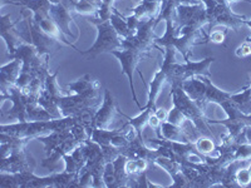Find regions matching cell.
Segmentation results:
<instances>
[{"instance_id": "obj_1", "label": "cell", "mask_w": 251, "mask_h": 188, "mask_svg": "<svg viewBox=\"0 0 251 188\" xmlns=\"http://www.w3.org/2000/svg\"><path fill=\"white\" fill-rule=\"evenodd\" d=\"M31 138H18L0 133V172L23 173L34 172L37 162L26 149Z\"/></svg>"}, {"instance_id": "obj_2", "label": "cell", "mask_w": 251, "mask_h": 188, "mask_svg": "<svg viewBox=\"0 0 251 188\" xmlns=\"http://www.w3.org/2000/svg\"><path fill=\"white\" fill-rule=\"evenodd\" d=\"M177 49L175 47H166L165 60L162 63V69L169 78V83H183L190 78L199 77V75H207L210 77V66L215 62L214 57L205 58L201 62H191L188 60L185 64H178L175 60Z\"/></svg>"}, {"instance_id": "obj_3", "label": "cell", "mask_w": 251, "mask_h": 188, "mask_svg": "<svg viewBox=\"0 0 251 188\" xmlns=\"http://www.w3.org/2000/svg\"><path fill=\"white\" fill-rule=\"evenodd\" d=\"M182 84L183 83H172L171 84L170 97L172 98L174 106L180 109L185 114V117L188 120H191L203 136L214 138V133L208 127V119L206 118L205 112H203L205 107L188 97V94L185 92Z\"/></svg>"}, {"instance_id": "obj_4", "label": "cell", "mask_w": 251, "mask_h": 188, "mask_svg": "<svg viewBox=\"0 0 251 188\" xmlns=\"http://www.w3.org/2000/svg\"><path fill=\"white\" fill-rule=\"evenodd\" d=\"M5 3L13 4V5H23L26 9L33 12V20L35 23L43 29L46 33H48L49 35H51L53 38H55L57 40L62 42L63 44L71 47L75 50H78L75 48V46L66 40V38L62 37V30L59 29V26L55 24V22L53 20L50 15V6L51 3L48 0H18V1H5ZM4 3V4H5ZM3 4V5H4Z\"/></svg>"}, {"instance_id": "obj_5", "label": "cell", "mask_w": 251, "mask_h": 188, "mask_svg": "<svg viewBox=\"0 0 251 188\" xmlns=\"http://www.w3.org/2000/svg\"><path fill=\"white\" fill-rule=\"evenodd\" d=\"M88 20L97 26L98 37L91 48L83 51L79 50L80 55L94 59L97 55L102 54V53H112L113 50L122 49V42L120 39V34L113 28L111 20L102 22L100 18L98 19H96V18L91 19L89 18Z\"/></svg>"}, {"instance_id": "obj_6", "label": "cell", "mask_w": 251, "mask_h": 188, "mask_svg": "<svg viewBox=\"0 0 251 188\" xmlns=\"http://www.w3.org/2000/svg\"><path fill=\"white\" fill-rule=\"evenodd\" d=\"M205 4L208 19V31L216 25H224L237 31L245 23L246 18L235 14L228 3H217L216 0H201Z\"/></svg>"}, {"instance_id": "obj_7", "label": "cell", "mask_w": 251, "mask_h": 188, "mask_svg": "<svg viewBox=\"0 0 251 188\" xmlns=\"http://www.w3.org/2000/svg\"><path fill=\"white\" fill-rule=\"evenodd\" d=\"M58 119L51 120H35V122H18L15 124H1L0 133L18 138H37L40 134L57 131Z\"/></svg>"}, {"instance_id": "obj_8", "label": "cell", "mask_w": 251, "mask_h": 188, "mask_svg": "<svg viewBox=\"0 0 251 188\" xmlns=\"http://www.w3.org/2000/svg\"><path fill=\"white\" fill-rule=\"evenodd\" d=\"M111 54H113L114 57L120 60L121 66H122V71H121V74L127 75V77H128L129 84H131L132 97H133V100L136 102L138 108L141 109V104L137 99V95H136V91H134L133 73L134 70L137 69L138 64H140L142 60L152 58V53L151 51L138 50V49H122V50H113Z\"/></svg>"}, {"instance_id": "obj_9", "label": "cell", "mask_w": 251, "mask_h": 188, "mask_svg": "<svg viewBox=\"0 0 251 188\" xmlns=\"http://www.w3.org/2000/svg\"><path fill=\"white\" fill-rule=\"evenodd\" d=\"M26 26H28V43L33 44L37 48L39 55H50L53 50H59L62 47V42L57 40L51 35L40 28L37 23H35L33 18H26Z\"/></svg>"}, {"instance_id": "obj_10", "label": "cell", "mask_w": 251, "mask_h": 188, "mask_svg": "<svg viewBox=\"0 0 251 188\" xmlns=\"http://www.w3.org/2000/svg\"><path fill=\"white\" fill-rule=\"evenodd\" d=\"M58 104L63 117H75L84 109L100 104V95L75 93V95H62Z\"/></svg>"}, {"instance_id": "obj_11", "label": "cell", "mask_w": 251, "mask_h": 188, "mask_svg": "<svg viewBox=\"0 0 251 188\" xmlns=\"http://www.w3.org/2000/svg\"><path fill=\"white\" fill-rule=\"evenodd\" d=\"M176 14L180 26L190 25L202 29L203 25L208 24L206 8L201 4H180L176 8Z\"/></svg>"}, {"instance_id": "obj_12", "label": "cell", "mask_w": 251, "mask_h": 188, "mask_svg": "<svg viewBox=\"0 0 251 188\" xmlns=\"http://www.w3.org/2000/svg\"><path fill=\"white\" fill-rule=\"evenodd\" d=\"M1 99H10L13 107L9 109L6 117L8 119H17L18 122H26V108H28L30 97L29 94L24 93L17 86H12L6 91L5 94H1Z\"/></svg>"}, {"instance_id": "obj_13", "label": "cell", "mask_w": 251, "mask_h": 188, "mask_svg": "<svg viewBox=\"0 0 251 188\" xmlns=\"http://www.w3.org/2000/svg\"><path fill=\"white\" fill-rule=\"evenodd\" d=\"M75 3L77 0H62L58 4H51L50 6V15L53 20L55 22L62 33L64 35L73 38L75 35L72 34L71 29H69V23L73 20V12H75Z\"/></svg>"}, {"instance_id": "obj_14", "label": "cell", "mask_w": 251, "mask_h": 188, "mask_svg": "<svg viewBox=\"0 0 251 188\" xmlns=\"http://www.w3.org/2000/svg\"><path fill=\"white\" fill-rule=\"evenodd\" d=\"M121 154L126 156L127 158H131V160L142 158L149 162H154L157 157L162 156L160 147L157 149H150L146 145L143 137H138V136H136L133 140L129 141L128 144L121 148Z\"/></svg>"}, {"instance_id": "obj_15", "label": "cell", "mask_w": 251, "mask_h": 188, "mask_svg": "<svg viewBox=\"0 0 251 188\" xmlns=\"http://www.w3.org/2000/svg\"><path fill=\"white\" fill-rule=\"evenodd\" d=\"M10 14H5L0 17V24H1V28H0V35L4 39V42L6 43V47H8L9 54H13L17 48L19 46L24 43H28L26 39L24 38V35H22L18 30H15V25L18 24L20 19H18L17 22L12 23L10 22Z\"/></svg>"}, {"instance_id": "obj_16", "label": "cell", "mask_w": 251, "mask_h": 188, "mask_svg": "<svg viewBox=\"0 0 251 188\" xmlns=\"http://www.w3.org/2000/svg\"><path fill=\"white\" fill-rule=\"evenodd\" d=\"M116 113H117V109H116L113 95L109 89H106L102 106L100 107L97 114H96V118H94V128L109 129V125L113 122Z\"/></svg>"}, {"instance_id": "obj_17", "label": "cell", "mask_w": 251, "mask_h": 188, "mask_svg": "<svg viewBox=\"0 0 251 188\" xmlns=\"http://www.w3.org/2000/svg\"><path fill=\"white\" fill-rule=\"evenodd\" d=\"M23 63L19 59H13L12 62L1 67L0 69V88L1 94H5L6 91L12 86H17V80L22 71Z\"/></svg>"}, {"instance_id": "obj_18", "label": "cell", "mask_w": 251, "mask_h": 188, "mask_svg": "<svg viewBox=\"0 0 251 188\" xmlns=\"http://www.w3.org/2000/svg\"><path fill=\"white\" fill-rule=\"evenodd\" d=\"M67 88L75 91L77 94H92V95H100V83L93 79L91 74H84L75 82L67 84Z\"/></svg>"}, {"instance_id": "obj_19", "label": "cell", "mask_w": 251, "mask_h": 188, "mask_svg": "<svg viewBox=\"0 0 251 188\" xmlns=\"http://www.w3.org/2000/svg\"><path fill=\"white\" fill-rule=\"evenodd\" d=\"M161 132H157L158 138H163L167 141H174V142H182V143H190V138L183 131L182 127L175 125L170 122H162L160 125Z\"/></svg>"}, {"instance_id": "obj_20", "label": "cell", "mask_w": 251, "mask_h": 188, "mask_svg": "<svg viewBox=\"0 0 251 188\" xmlns=\"http://www.w3.org/2000/svg\"><path fill=\"white\" fill-rule=\"evenodd\" d=\"M166 82H169V78H167V75H166L165 71L162 70V69H160V70L157 71L156 74H154L153 79L151 80V83H150V91H149V102H147V104H146L145 107H142V111L145 108H151L153 109V111H156L157 109V98H158V95H160L161 93V89H162L163 84H165Z\"/></svg>"}, {"instance_id": "obj_21", "label": "cell", "mask_w": 251, "mask_h": 188, "mask_svg": "<svg viewBox=\"0 0 251 188\" xmlns=\"http://www.w3.org/2000/svg\"><path fill=\"white\" fill-rule=\"evenodd\" d=\"M73 134H72L71 129H66V131H53L50 132V134L48 136H39L35 140L39 141L40 143H43L44 148H46V154L49 156L51 152L57 148L58 145L62 144L63 142L68 138H71Z\"/></svg>"}, {"instance_id": "obj_22", "label": "cell", "mask_w": 251, "mask_h": 188, "mask_svg": "<svg viewBox=\"0 0 251 188\" xmlns=\"http://www.w3.org/2000/svg\"><path fill=\"white\" fill-rule=\"evenodd\" d=\"M200 78L206 84L205 97H203V103L205 104H207V103H216V104L221 106L224 102H226L230 98L231 93H227V92H224L217 88L214 83L210 80V77H207V75H200Z\"/></svg>"}, {"instance_id": "obj_23", "label": "cell", "mask_w": 251, "mask_h": 188, "mask_svg": "<svg viewBox=\"0 0 251 188\" xmlns=\"http://www.w3.org/2000/svg\"><path fill=\"white\" fill-rule=\"evenodd\" d=\"M183 89H185L186 93L188 94V97L191 99L196 100L197 103H200L201 106L205 107L206 104L203 103V97H205V92H206V84L202 79L199 77L190 78L188 80L183 82L182 84Z\"/></svg>"}, {"instance_id": "obj_24", "label": "cell", "mask_w": 251, "mask_h": 188, "mask_svg": "<svg viewBox=\"0 0 251 188\" xmlns=\"http://www.w3.org/2000/svg\"><path fill=\"white\" fill-rule=\"evenodd\" d=\"M127 157L120 154V156L113 161L114 164V173H116V182H114V188L120 187H128L129 181L132 177L126 171V162H127Z\"/></svg>"}, {"instance_id": "obj_25", "label": "cell", "mask_w": 251, "mask_h": 188, "mask_svg": "<svg viewBox=\"0 0 251 188\" xmlns=\"http://www.w3.org/2000/svg\"><path fill=\"white\" fill-rule=\"evenodd\" d=\"M161 6H162V0H142V3L132 10H133V14L138 18L143 15L157 18L161 12Z\"/></svg>"}, {"instance_id": "obj_26", "label": "cell", "mask_w": 251, "mask_h": 188, "mask_svg": "<svg viewBox=\"0 0 251 188\" xmlns=\"http://www.w3.org/2000/svg\"><path fill=\"white\" fill-rule=\"evenodd\" d=\"M230 99L235 103V106L244 114H251V87H246L244 92L237 94H231Z\"/></svg>"}, {"instance_id": "obj_27", "label": "cell", "mask_w": 251, "mask_h": 188, "mask_svg": "<svg viewBox=\"0 0 251 188\" xmlns=\"http://www.w3.org/2000/svg\"><path fill=\"white\" fill-rule=\"evenodd\" d=\"M195 148L200 154L203 157L206 156H212V153L216 151V144H215L214 138L206 137V136H201L200 138H197L194 142Z\"/></svg>"}, {"instance_id": "obj_28", "label": "cell", "mask_w": 251, "mask_h": 188, "mask_svg": "<svg viewBox=\"0 0 251 188\" xmlns=\"http://www.w3.org/2000/svg\"><path fill=\"white\" fill-rule=\"evenodd\" d=\"M109 20H111L112 25L116 29V31L120 34V37H123L126 39V38H128L129 35H131V30H129L128 28L127 20H126V18H123L116 9H114L113 13H112L111 19Z\"/></svg>"}, {"instance_id": "obj_29", "label": "cell", "mask_w": 251, "mask_h": 188, "mask_svg": "<svg viewBox=\"0 0 251 188\" xmlns=\"http://www.w3.org/2000/svg\"><path fill=\"white\" fill-rule=\"evenodd\" d=\"M102 0H79L75 3V13L78 14H93L100 12Z\"/></svg>"}, {"instance_id": "obj_30", "label": "cell", "mask_w": 251, "mask_h": 188, "mask_svg": "<svg viewBox=\"0 0 251 188\" xmlns=\"http://www.w3.org/2000/svg\"><path fill=\"white\" fill-rule=\"evenodd\" d=\"M71 132L72 134H73V137H75L80 144H82V143H86L87 141L91 140V134L88 133L86 127H83V125L78 122H75V124L72 125Z\"/></svg>"}, {"instance_id": "obj_31", "label": "cell", "mask_w": 251, "mask_h": 188, "mask_svg": "<svg viewBox=\"0 0 251 188\" xmlns=\"http://www.w3.org/2000/svg\"><path fill=\"white\" fill-rule=\"evenodd\" d=\"M103 182L107 188H114V182H116V173H114V164L113 162H107L106 168L103 172Z\"/></svg>"}, {"instance_id": "obj_32", "label": "cell", "mask_w": 251, "mask_h": 188, "mask_svg": "<svg viewBox=\"0 0 251 188\" xmlns=\"http://www.w3.org/2000/svg\"><path fill=\"white\" fill-rule=\"evenodd\" d=\"M236 182L239 187H250L251 186V172L249 171L248 165L241 167L236 173Z\"/></svg>"}, {"instance_id": "obj_33", "label": "cell", "mask_w": 251, "mask_h": 188, "mask_svg": "<svg viewBox=\"0 0 251 188\" xmlns=\"http://www.w3.org/2000/svg\"><path fill=\"white\" fill-rule=\"evenodd\" d=\"M187 120V118L185 117V114L174 106V108L171 109V112H169V117H167V122L172 123L175 125H178V127H182L183 123Z\"/></svg>"}, {"instance_id": "obj_34", "label": "cell", "mask_w": 251, "mask_h": 188, "mask_svg": "<svg viewBox=\"0 0 251 188\" xmlns=\"http://www.w3.org/2000/svg\"><path fill=\"white\" fill-rule=\"evenodd\" d=\"M114 3V0H102V6H100L98 15H100V19L102 22H106V20L111 19V15L113 13L114 8L112 6V4Z\"/></svg>"}, {"instance_id": "obj_35", "label": "cell", "mask_w": 251, "mask_h": 188, "mask_svg": "<svg viewBox=\"0 0 251 188\" xmlns=\"http://www.w3.org/2000/svg\"><path fill=\"white\" fill-rule=\"evenodd\" d=\"M171 177L172 180H174V183L171 185V187H192L191 181L188 180L182 171H180L178 173L174 174Z\"/></svg>"}, {"instance_id": "obj_36", "label": "cell", "mask_w": 251, "mask_h": 188, "mask_svg": "<svg viewBox=\"0 0 251 188\" xmlns=\"http://www.w3.org/2000/svg\"><path fill=\"white\" fill-rule=\"evenodd\" d=\"M236 55L239 58H245L251 55V40L249 38L236 49Z\"/></svg>"}, {"instance_id": "obj_37", "label": "cell", "mask_w": 251, "mask_h": 188, "mask_svg": "<svg viewBox=\"0 0 251 188\" xmlns=\"http://www.w3.org/2000/svg\"><path fill=\"white\" fill-rule=\"evenodd\" d=\"M226 33H227V29L224 31H220V30L211 31V33H210V35H208V39L211 40L212 43L221 44V43H224V40H225Z\"/></svg>"}, {"instance_id": "obj_38", "label": "cell", "mask_w": 251, "mask_h": 188, "mask_svg": "<svg viewBox=\"0 0 251 188\" xmlns=\"http://www.w3.org/2000/svg\"><path fill=\"white\" fill-rule=\"evenodd\" d=\"M153 114L161 120V122H166V120H167V117H169V112L166 111L165 108H157Z\"/></svg>"}, {"instance_id": "obj_39", "label": "cell", "mask_w": 251, "mask_h": 188, "mask_svg": "<svg viewBox=\"0 0 251 188\" xmlns=\"http://www.w3.org/2000/svg\"><path fill=\"white\" fill-rule=\"evenodd\" d=\"M244 24H246V25H249V26H250V28H251V19H250V20L246 19V20H245V23H244ZM249 39L251 40V38H249Z\"/></svg>"}, {"instance_id": "obj_40", "label": "cell", "mask_w": 251, "mask_h": 188, "mask_svg": "<svg viewBox=\"0 0 251 188\" xmlns=\"http://www.w3.org/2000/svg\"><path fill=\"white\" fill-rule=\"evenodd\" d=\"M48 1H50L51 4H58V3H60L62 0H48Z\"/></svg>"}, {"instance_id": "obj_41", "label": "cell", "mask_w": 251, "mask_h": 188, "mask_svg": "<svg viewBox=\"0 0 251 188\" xmlns=\"http://www.w3.org/2000/svg\"><path fill=\"white\" fill-rule=\"evenodd\" d=\"M225 1L228 4H231V3H235V1H239V0H225Z\"/></svg>"}, {"instance_id": "obj_42", "label": "cell", "mask_w": 251, "mask_h": 188, "mask_svg": "<svg viewBox=\"0 0 251 188\" xmlns=\"http://www.w3.org/2000/svg\"><path fill=\"white\" fill-rule=\"evenodd\" d=\"M188 1H190L191 4H197V1H199V0H188Z\"/></svg>"}, {"instance_id": "obj_43", "label": "cell", "mask_w": 251, "mask_h": 188, "mask_svg": "<svg viewBox=\"0 0 251 188\" xmlns=\"http://www.w3.org/2000/svg\"><path fill=\"white\" fill-rule=\"evenodd\" d=\"M250 87H251V84H250Z\"/></svg>"}]
</instances>
